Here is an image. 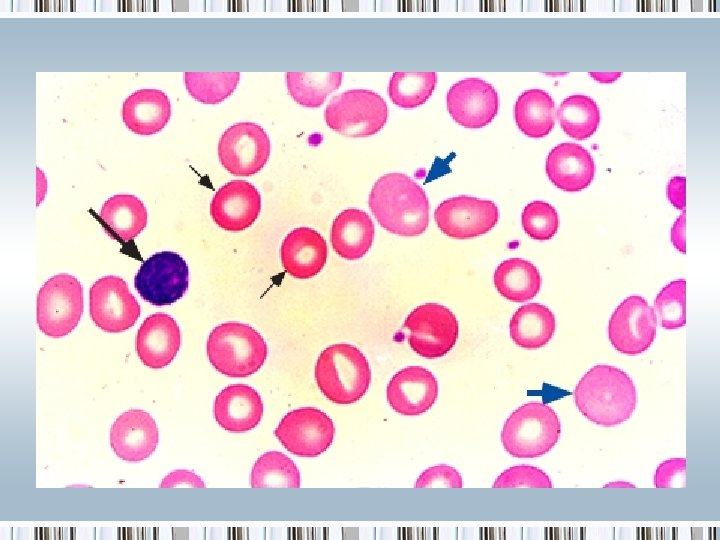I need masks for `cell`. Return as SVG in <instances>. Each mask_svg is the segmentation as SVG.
Instances as JSON below:
<instances>
[{"label": "cell", "instance_id": "38", "mask_svg": "<svg viewBox=\"0 0 720 540\" xmlns=\"http://www.w3.org/2000/svg\"><path fill=\"white\" fill-rule=\"evenodd\" d=\"M686 460L671 458L662 462L654 474L656 488L685 487Z\"/></svg>", "mask_w": 720, "mask_h": 540}, {"label": "cell", "instance_id": "4", "mask_svg": "<svg viewBox=\"0 0 720 540\" xmlns=\"http://www.w3.org/2000/svg\"><path fill=\"white\" fill-rule=\"evenodd\" d=\"M206 350L214 369L232 378L256 373L268 354L267 344L258 331L234 321L221 323L210 332Z\"/></svg>", "mask_w": 720, "mask_h": 540}, {"label": "cell", "instance_id": "36", "mask_svg": "<svg viewBox=\"0 0 720 540\" xmlns=\"http://www.w3.org/2000/svg\"><path fill=\"white\" fill-rule=\"evenodd\" d=\"M493 488H552L553 484L546 473L534 466L520 465L513 466L502 472Z\"/></svg>", "mask_w": 720, "mask_h": 540}, {"label": "cell", "instance_id": "3", "mask_svg": "<svg viewBox=\"0 0 720 540\" xmlns=\"http://www.w3.org/2000/svg\"><path fill=\"white\" fill-rule=\"evenodd\" d=\"M315 380L331 402L349 405L359 401L371 382V370L364 354L347 343L325 348L316 361Z\"/></svg>", "mask_w": 720, "mask_h": 540}, {"label": "cell", "instance_id": "2", "mask_svg": "<svg viewBox=\"0 0 720 540\" xmlns=\"http://www.w3.org/2000/svg\"><path fill=\"white\" fill-rule=\"evenodd\" d=\"M368 204L379 225L392 234L415 237L428 227L426 193L405 174L381 176L370 191Z\"/></svg>", "mask_w": 720, "mask_h": 540}, {"label": "cell", "instance_id": "15", "mask_svg": "<svg viewBox=\"0 0 720 540\" xmlns=\"http://www.w3.org/2000/svg\"><path fill=\"white\" fill-rule=\"evenodd\" d=\"M446 102L452 119L460 126L472 129L488 125L499 109L495 88L480 78H466L453 84Z\"/></svg>", "mask_w": 720, "mask_h": 540}, {"label": "cell", "instance_id": "8", "mask_svg": "<svg viewBox=\"0 0 720 540\" xmlns=\"http://www.w3.org/2000/svg\"><path fill=\"white\" fill-rule=\"evenodd\" d=\"M411 349L423 358L445 356L455 346L459 325L454 313L444 305L425 303L413 309L404 322Z\"/></svg>", "mask_w": 720, "mask_h": 540}, {"label": "cell", "instance_id": "26", "mask_svg": "<svg viewBox=\"0 0 720 540\" xmlns=\"http://www.w3.org/2000/svg\"><path fill=\"white\" fill-rule=\"evenodd\" d=\"M556 320L553 312L539 303H528L516 310L509 323L512 341L524 349L545 346L553 337Z\"/></svg>", "mask_w": 720, "mask_h": 540}, {"label": "cell", "instance_id": "30", "mask_svg": "<svg viewBox=\"0 0 720 540\" xmlns=\"http://www.w3.org/2000/svg\"><path fill=\"white\" fill-rule=\"evenodd\" d=\"M342 72H287L289 94L308 108L321 106L326 97L341 85Z\"/></svg>", "mask_w": 720, "mask_h": 540}, {"label": "cell", "instance_id": "34", "mask_svg": "<svg viewBox=\"0 0 720 540\" xmlns=\"http://www.w3.org/2000/svg\"><path fill=\"white\" fill-rule=\"evenodd\" d=\"M653 310L665 329H678L686 323V281L679 279L667 284L654 300Z\"/></svg>", "mask_w": 720, "mask_h": 540}, {"label": "cell", "instance_id": "33", "mask_svg": "<svg viewBox=\"0 0 720 540\" xmlns=\"http://www.w3.org/2000/svg\"><path fill=\"white\" fill-rule=\"evenodd\" d=\"M240 80L239 72H185L190 96L203 104H218L228 98Z\"/></svg>", "mask_w": 720, "mask_h": 540}, {"label": "cell", "instance_id": "28", "mask_svg": "<svg viewBox=\"0 0 720 540\" xmlns=\"http://www.w3.org/2000/svg\"><path fill=\"white\" fill-rule=\"evenodd\" d=\"M493 279L499 294L512 302L533 299L541 287V276L536 266L517 257L501 262Z\"/></svg>", "mask_w": 720, "mask_h": 540}, {"label": "cell", "instance_id": "37", "mask_svg": "<svg viewBox=\"0 0 720 540\" xmlns=\"http://www.w3.org/2000/svg\"><path fill=\"white\" fill-rule=\"evenodd\" d=\"M462 477L459 472L447 465H437L425 470L415 483V488L451 487L461 488Z\"/></svg>", "mask_w": 720, "mask_h": 540}, {"label": "cell", "instance_id": "10", "mask_svg": "<svg viewBox=\"0 0 720 540\" xmlns=\"http://www.w3.org/2000/svg\"><path fill=\"white\" fill-rule=\"evenodd\" d=\"M283 447L299 457H316L332 444L335 427L320 409L303 407L288 412L274 430Z\"/></svg>", "mask_w": 720, "mask_h": 540}, {"label": "cell", "instance_id": "1", "mask_svg": "<svg viewBox=\"0 0 720 540\" xmlns=\"http://www.w3.org/2000/svg\"><path fill=\"white\" fill-rule=\"evenodd\" d=\"M574 403L580 413L594 424L614 427L627 421L637 404L636 388L623 370L610 365H595L579 380Z\"/></svg>", "mask_w": 720, "mask_h": 540}, {"label": "cell", "instance_id": "35", "mask_svg": "<svg viewBox=\"0 0 720 540\" xmlns=\"http://www.w3.org/2000/svg\"><path fill=\"white\" fill-rule=\"evenodd\" d=\"M524 232L532 239L544 241L551 239L558 230L559 218L556 209L544 201L528 203L521 215Z\"/></svg>", "mask_w": 720, "mask_h": 540}, {"label": "cell", "instance_id": "23", "mask_svg": "<svg viewBox=\"0 0 720 540\" xmlns=\"http://www.w3.org/2000/svg\"><path fill=\"white\" fill-rule=\"evenodd\" d=\"M170 117V100L159 89H139L128 96L122 105V120L137 135L160 132Z\"/></svg>", "mask_w": 720, "mask_h": 540}, {"label": "cell", "instance_id": "29", "mask_svg": "<svg viewBox=\"0 0 720 540\" xmlns=\"http://www.w3.org/2000/svg\"><path fill=\"white\" fill-rule=\"evenodd\" d=\"M556 115L562 130L576 140L591 137L600 123L597 103L583 94H574L564 99Z\"/></svg>", "mask_w": 720, "mask_h": 540}, {"label": "cell", "instance_id": "17", "mask_svg": "<svg viewBox=\"0 0 720 540\" xmlns=\"http://www.w3.org/2000/svg\"><path fill=\"white\" fill-rule=\"evenodd\" d=\"M159 432L154 418L141 409L122 413L110 430V445L117 457L126 462H140L155 451Z\"/></svg>", "mask_w": 720, "mask_h": 540}, {"label": "cell", "instance_id": "22", "mask_svg": "<svg viewBox=\"0 0 720 540\" xmlns=\"http://www.w3.org/2000/svg\"><path fill=\"white\" fill-rule=\"evenodd\" d=\"M549 180L560 190L581 191L587 188L595 175L591 154L583 146L564 142L548 154L545 164Z\"/></svg>", "mask_w": 720, "mask_h": 540}, {"label": "cell", "instance_id": "32", "mask_svg": "<svg viewBox=\"0 0 720 540\" xmlns=\"http://www.w3.org/2000/svg\"><path fill=\"white\" fill-rule=\"evenodd\" d=\"M436 83L435 72H395L389 81L388 95L398 107L413 109L429 99Z\"/></svg>", "mask_w": 720, "mask_h": 540}, {"label": "cell", "instance_id": "41", "mask_svg": "<svg viewBox=\"0 0 720 540\" xmlns=\"http://www.w3.org/2000/svg\"><path fill=\"white\" fill-rule=\"evenodd\" d=\"M685 212H683L675 221L671 229V241L675 248L682 253L686 251L685 244Z\"/></svg>", "mask_w": 720, "mask_h": 540}, {"label": "cell", "instance_id": "20", "mask_svg": "<svg viewBox=\"0 0 720 540\" xmlns=\"http://www.w3.org/2000/svg\"><path fill=\"white\" fill-rule=\"evenodd\" d=\"M213 414L224 430L243 433L254 429L264 414L259 393L245 384H233L221 390L214 400Z\"/></svg>", "mask_w": 720, "mask_h": 540}, {"label": "cell", "instance_id": "14", "mask_svg": "<svg viewBox=\"0 0 720 540\" xmlns=\"http://www.w3.org/2000/svg\"><path fill=\"white\" fill-rule=\"evenodd\" d=\"M442 233L455 239H470L488 233L498 222L499 210L490 200L457 196L444 200L434 211Z\"/></svg>", "mask_w": 720, "mask_h": 540}, {"label": "cell", "instance_id": "16", "mask_svg": "<svg viewBox=\"0 0 720 540\" xmlns=\"http://www.w3.org/2000/svg\"><path fill=\"white\" fill-rule=\"evenodd\" d=\"M261 211V196L256 187L245 180H232L214 194L210 215L220 228L238 232L250 227Z\"/></svg>", "mask_w": 720, "mask_h": 540}, {"label": "cell", "instance_id": "19", "mask_svg": "<svg viewBox=\"0 0 720 540\" xmlns=\"http://www.w3.org/2000/svg\"><path fill=\"white\" fill-rule=\"evenodd\" d=\"M181 345L180 328L170 315L157 312L148 316L138 329L135 348L140 361L152 369L168 366Z\"/></svg>", "mask_w": 720, "mask_h": 540}, {"label": "cell", "instance_id": "13", "mask_svg": "<svg viewBox=\"0 0 720 540\" xmlns=\"http://www.w3.org/2000/svg\"><path fill=\"white\" fill-rule=\"evenodd\" d=\"M657 329L653 307L641 296L624 299L612 313L608 337L612 346L625 355H638L652 345Z\"/></svg>", "mask_w": 720, "mask_h": 540}, {"label": "cell", "instance_id": "9", "mask_svg": "<svg viewBox=\"0 0 720 540\" xmlns=\"http://www.w3.org/2000/svg\"><path fill=\"white\" fill-rule=\"evenodd\" d=\"M188 285V265L172 251L153 254L142 263L134 279L138 294L154 306L173 304L184 296Z\"/></svg>", "mask_w": 720, "mask_h": 540}, {"label": "cell", "instance_id": "12", "mask_svg": "<svg viewBox=\"0 0 720 540\" xmlns=\"http://www.w3.org/2000/svg\"><path fill=\"white\" fill-rule=\"evenodd\" d=\"M270 139L256 123L240 122L224 131L218 142V157L222 166L235 176L258 173L270 156Z\"/></svg>", "mask_w": 720, "mask_h": 540}, {"label": "cell", "instance_id": "18", "mask_svg": "<svg viewBox=\"0 0 720 540\" xmlns=\"http://www.w3.org/2000/svg\"><path fill=\"white\" fill-rule=\"evenodd\" d=\"M386 397L391 408L401 415L415 416L428 411L438 397V382L431 371L408 366L390 379Z\"/></svg>", "mask_w": 720, "mask_h": 540}, {"label": "cell", "instance_id": "27", "mask_svg": "<svg viewBox=\"0 0 720 540\" xmlns=\"http://www.w3.org/2000/svg\"><path fill=\"white\" fill-rule=\"evenodd\" d=\"M556 118L555 102L542 89L524 91L515 102L514 119L519 130L528 137L548 135Z\"/></svg>", "mask_w": 720, "mask_h": 540}, {"label": "cell", "instance_id": "11", "mask_svg": "<svg viewBox=\"0 0 720 540\" xmlns=\"http://www.w3.org/2000/svg\"><path fill=\"white\" fill-rule=\"evenodd\" d=\"M89 313L94 324L104 332L120 333L138 320L141 308L127 283L119 276H104L89 290Z\"/></svg>", "mask_w": 720, "mask_h": 540}, {"label": "cell", "instance_id": "7", "mask_svg": "<svg viewBox=\"0 0 720 540\" xmlns=\"http://www.w3.org/2000/svg\"><path fill=\"white\" fill-rule=\"evenodd\" d=\"M325 122L333 131L347 137H368L386 124L388 107L376 92L351 89L334 96L328 103Z\"/></svg>", "mask_w": 720, "mask_h": 540}, {"label": "cell", "instance_id": "39", "mask_svg": "<svg viewBox=\"0 0 720 540\" xmlns=\"http://www.w3.org/2000/svg\"><path fill=\"white\" fill-rule=\"evenodd\" d=\"M196 487L204 488L205 484L202 479L195 473L187 470H175L169 473L160 483V488L172 487Z\"/></svg>", "mask_w": 720, "mask_h": 540}, {"label": "cell", "instance_id": "6", "mask_svg": "<svg viewBox=\"0 0 720 540\" xmlns=\"http://www.w3.org/2000/svg\"><path fill=\"white\" fill-rule=\"evenodd\" d=\"M84 309L83 287L67 273L49 278L37 295L36 317L40 331L52 338L71 333Z\"/></svg>", "mask_w": 720, "mask_h": 540}, {"label": "cell", "instance_id": "40", "mask_svg": "<svg viewBox=\"0 0 720 540\" xmlns=\"http://www.w3.org/2000/svg\"><path fill=\"white\" fill-rule=\"evenodd\" d=\"M686 179L676 176L670 179L667 185V197L671 204L679 210H685L686 206Z\"/></svg>", "mask_w": 720, "mask_h": 540}, {"label": "cell", "instance_id": "21", "mask_svg": "<svg viewBox=\"0 0 720 540\" xmlns=\"http://www.w3.org/2000/svg\"><path fill=\"white\" fill-rule=\"evenodd\" d=\"M328 246L323 236L309 227H298L289 232L280 247L284 270L294 278L309 279L325 266Z\"/></svg>", "mask_w": 720, "mask_h": 540}, {"label": "cell", "instance_id": "31", "mask_svg": "<svg viewBox=\"0 0 720 540\" xmlns=\"http://www.w3.org/2000/svg\"><path fill=\"white\" fill-rule=\"evenodd\" d=\"M250 485L252 488H299L300 473L295 463L279 451L262 454L254 463Z\"/></svg>", "mask_w": 720, "mask_h": 540}, {"label": "cell", "instance_id": "25", "mask_svg": "<svg viewBox=\"0 0 720 540\" xmlns=\"http://www.w3.org/2000/svg\"><path fill=\"white\" fill-rule=\"evenodd\" d=\"M100 218L113 238L128 242L136 238L147 225V210L134 195L117 194L104 202Z\"/></svg>", "mask_w": 720, "mask_h": 540}, {"label": "cell", "instance_id": "5", "mask_svg": "<svg viewBox=\"0 0 720 540\" xmlns=\"http://www.w3.org/2000/svg\"><path fill=\"white\" fill-rule=\"evenodd\" d=\"M561 434L555 411L541 402H528L506 420L501 432L505 451L516 458H536L548 453Z\"/></svg>", "mask_w": 720, "mask_h": 540}, {"label": "cell", "instance_id": "24", "mask_svg": "<svg viewBox=\"0 0 720 540\" xmlns=\"http://www.w3.org/2000/svg\"><path fill=\"white\" fill-rule=\"evenodd\" d=\"M375 234L371 217L363 210L348 208L340 212L331 227L333 250L343 259L357 260L370 250Z\"/></svg>", "mask_w": 720, "mask_h": 540}]
</instances>
